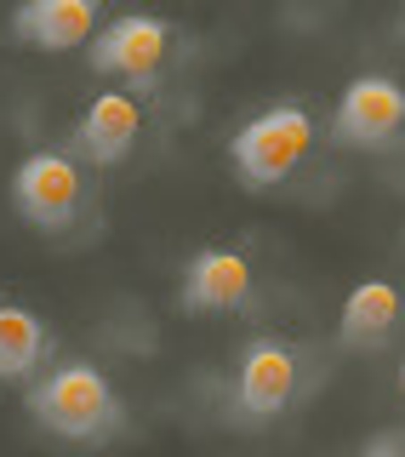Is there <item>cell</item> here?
Segmentation results:
<instances>
[{
    "instance_id": "6da1fadb",
    "label": "cell",
    "mask_w": 405,
    "mask_h": 457,
    "mask_svg": "<svg viewBox=\"0 0 405 457\" xmlns=\"http://www.w3.org/2000/svg\"><path fill=\"white\" fill-rule=\"evenodd\" d=\"M23 411L40 435L69 446H109L126 428V400L92 361H57L35 383H23Z\"/></svg>"
},
{
    "instance_id": "7a4b0ae2",
    "label": "cell",
    "mask_w": 405,
    "mask_h": 457,
    "mask_svg": "<svg viewBox=\"0 0 405 457\" xmlns=\"http://www.w3.org/2000/svg\"><path fill=\"white\" fill-rule=\"evenodd\" d=\"M309 143H314V114L302 104H274L228 137V166L252 195H263L292 178L297 161L309 154Z\"/></svg>"
},
{
    "instance_id": "3957f363",
    "label": "cell",
    "mask_w": 405,
    "mask_h": 457,
    "mask_svg": "<svg viewBox=\"0 0 405 457\" xmlns=\"http://www.w3.org/2000/svg\"><path fill=\"white\" fill-rule=\"evenodd\" d=\"M80 200H86V171L75 166L69 149H35L12 171V206L40 235H63L80 218Z\"/></svg>"
},
{
    "instance_id": "277c9868",
    "label": "cell",
    "mask_w": 405,
    "mask_h": 457,
    "mask_svg": "<svg viewBox=\"0 0 405 457\" xmlns=\"http://www.w3.org/2000/svg\"><path fill=\"white\" fill-rule=\"evenodd\" d=\"M171 40H178V29L166 18H149V12H126V18H114L97 29V40L86 46V63H92V75H114L126 80V92H149L154 80H161L166 57H171Z\"/></svg>"
},
{
    "instance_id": "5b68a950",
    "label": "cell",
    "mask_w": 405,
    "mask_h": 457,
    "mask_svg": "<svg viewBox=\"0 0 405 457\" xmlns=\"http://www.w3.org/2000/svg\"><path fill=\"white\" fill-rule=\"evenodd\" d=\"M297 378H302V366H297L292 343L252 337L235 361V418L245 428H263L274 418H285L297 400Z\"/></svg>"
},
{
    "instance_id": "8992f818",
    "label": "cell",
    "mask_w": 405,
    "mask_h": 457,
    "mask_svg": "<svg viewBox=\"0 0 405 457\" xmlns=\"http://www.w3.org/2000/svg\"><path fill=\"white\" fill-rule=\"evenodd\" d=\"M405 126V86L394 75H354L337 92L326 137L337 149H388Z\"/></svg>"
},
{
    "instance_id": "52a82bcc",
    "label": "cell",
    "mask_w": 405,
    "mask_h": 457,
    "mask_svg": "<svg viewBox=\"0 0 405 457\" xmlns=\"http://www.w3.org/2000/svg\"><path fill=\"white\" fill-rule=\"evenodd\" d=\"M143 132V97L132 92H97L92 104L75 114V132H69V154L75 166H120L137 149Z\"/></svg>"
},
{
    "instance_id": "ba28073f",
    "label": "cell",
    "mask_w": 405,
    "mask_h": 457,
    "mask_svg": "<svg viewBox=\"0 0 405 457\" xmlns=\"http://www.w3.org/2000/svg\"><path fill=\"white\" fill-rule=\"evenodd\" d=\"M178 303L189 314H235L252 303V263L228 246H200L183 263V286Z\"/></svg>"
},
{
    "instance_id": "9c48e42d",
    "label": "cell",
    "mask_w": 405,
    "mask_h": 457,
    "mask_svg": "<svg viewBox=\"0 0 405 457\" xmlns=\"http://www.w3.org/2000/svg\"><path fill=\"white\" fill-rule=\"evenodd\" d=\"M12 40H23L29 52H75L92 40L97 6L92 0H23L6 18Z\"/></svg>"
},
{
    "instance_id": "30bf717a",
    "label": "cell",
    "mask_w": 405,
    "mask_h": 457,
    "mask_svg": "<svg viewBox=\"0 0 405 457\" xmlns=\"http://www.w3.org/2000/svg\"><path fill=\"white\" fill-rule=\"evenodd\" d=\"M400 286L394 280H360L349 297H343V314H337V343L343 349H354V354H371V349H383L388 337H394V326H400Z\"/></svg>"
},
{
    "instance_id": "8fae6325",
    "label": "cell",
    "mask_w": 405,
    "mask_h": 457,
    "mask_svg": "<svg viewBox=\"0 0 405 457\" xmlns=\"http://www.w3.org/2000/svg\"><path fill=\"white\" fill-rule=\"evenodd\" d=\"M52 361V326L29 303H0V383H35Z\"/></svg>"
},
{
    "instance_id": "7c38bea8",
    "label": "cell",
    "mask_w": 405,
    "mask_h": 457,
    "mask_svg": "<svg viewBox=\"0 0 405 457\" xmlns=\"http://www.w3.org/2000/svg\"><path fill=\"white\" fill-rule=\"evenodd\" d=\"M360 457H405V428H377Z\"/></svg>"
},
{
    "instance_id": "4fadbf2b",
    "label": "cell",
    "mask_w": 405,
    "mask_h": 457,
    "mask_svg": "<svg viewBox=\"0 0 405 457\" xmlns=\"http://www.w3.org/2000/svg\"><path fill=\"white\" fill-rule=\"evenodd\" d=\"M400 395H405V366H400Z\"/></svg>"
}]
</instances>
